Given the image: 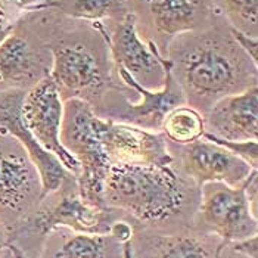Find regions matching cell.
Listing matches in <instances>:
<instances>
[{
  "mask_svg": "<svg viewBox=\"0 0 258 258\" xmlns=\"http://www.w3.org/2000/svg\"><path fill=\"white\" fill-rule=\"evenodd\" d=\"M154 30L162 37L194 31L207 20L205 0H139Z\"/></svg>",
  "mask_w": 258,
  "mask_h": 258,
  "instance_id": "9a60e30c",
  "label": "cell"
},
{
  "mask_svg": "<svg viewBox=\"0 0 258 258\" xmlns=\"http://www.w3.org/2000/svg\"><path fill=\"white\" fill-rule=\"evenodd\" d=\"M41 199L36 167L20 154L0 152V211L20 214Z\"/></svg>",
  "mask_w": 258,
  "mask_h": 258,
  "instance_id": "5bb4252c",
  "label": "cell"
},
{
  "mask_svg": "<svg viewBox=\"0 0 258 258\" xmlns=\"http://www.w3.org/2000/svg\"><path fill=\"white\" fill-rule=\"evenodd\" d=\"M96 133L111 165L132 164L167 167L173 162L167 139L161 132H151L98 117Z\"/></svg>",
  "mask_w": 258,
  "mask_h": 258,
  "instance_id": "ba28073f",
  "label": "cell"
},
{
  "mask_svg": "<svg viewBox=\"0 0 258 258\" xmlns=\"http://www.w3.org/2000/svg\"><path fill=\"white\" fill-rule=\"evenodd\" d=\"M204 139L214 142L220 146L226 148L236 157L242 158L245 162H248L254 170L258 168V140H242V142H230V140H223L210 135L204 133Z\"/></svg>",
  "mask_w": 258,
  "mask_h": 258,
  "instance_id": "7402d4cb",
  "label": "cell"
},
{
  "mask_svg": "<svg viewBox=\"0 0 258 258\" xmlns=\"http://www.w3.org/2000/svg\"><path fill=\"white\" fill-rule=\"evenodd\" d=\"M121 258H136V255H135V249H133V243H132V240L122 245Z\"/></svg>",
  "mask_w": 258,
  "mask_h": 258,
  "instance_id": "83f0119b",
  "label": "cell"
},
{
  "mask_svg": "<svg viewBox=\"0 0 258 258\" xmlns=\"http://www.w3.org/2000/svg\"><path fill=\"white\" fill-rule=\"evenodd\" d=\"M232 248L235 252H239L246 258H258V239L257 236H251V238L242 239L232 242Z\"/></svg>",
  "mask_w": 258,
  "mask_h": 258,
  "instance_id": "d4e9b609",
  "label": "cell"
},
{
  "mask_svg": "<svg viewBox=\"0 0 258 258\" xmlns=\"http://www.w3.org/2000/svg\"><path fill=\"white\" fill-rule=\"evenodd\" d=\"M238 53L220 43L204 40L183 52L179 59V71H173L183 89L186 102L208 111L216 102L246 90L257 84L243 59ZM173 68V67H171Z\"/></svg>",
  "mask_w": 258,
  "mask_h": 258,
  "instance_id": "7a4b0ae2",
  "label": "cell"
},
{
  "mask_svg": "<svg viewBox=\"0 0 258 258\" xmlns=\"http://www.w3.org/2000/svg\"><path fill=\"white\" fill-rule=\"evenodd\" d=\"M164 70H165V80L159 90H148L142 87L138 81L130 77V74L121 68H117L119 77L125 86L133 89L136 93L142 96V102L138 105H130L125 102L127 106H109V108H96L93 109L95 114L103 119L117 121L130 124L135 127H140L151 132H161L162 121L165 115L186 102V96L183 89L173 74L171 60L164 58Z\"/></svg>",
  "mask_w": 258,
  "mask_h": 258,
  "instance_id": "8992f818",
  "label": "cell"
},
{
  "mask_svg": "<svg viewBox=\"0 0 258 258\" xmlns=\"http://www.w3.org/2000/svg\"><path fill=\"white\" fill-rule=\"evenodd\" d=\"M24 95L25 90L22 89H8L0 92V133L14 136L24 146L27 157L39 173L41 199H44L59 190L70 173L62 167L59 159L40 146L27 128L22 119Z\"/></svg>",
  "mask_w": 258,
  "mask_h": 258,
  "instance_id": "30bf717a",
  "label": "cell"
},
{
  "mask_svg": "<svg viewBox=\"0 0 258 258\" xmlns=\"http://www.w3.org/2000/svg\"><path fill=\"white\" fill-rule=\"evenodd\" d=\"M46 77L41 62L30 43L18 34H8L0 41V86L8 89H30Z\"/></svg>",
  "mask_w": 258,
  "mask_h": 258,
  "instance_id": "2e32d148",
  "label": "cell"
},
{
  "mask_svg": "<svg viewBox=\"0 0 258 258\" xmlns=\"http://www.w3.org/2000/svg\"><path fill=\"white\" fill-rule=\"evenodd\" d=\"M8 236H6V230L3 226V221L0 220V255L5 249H8Z\"/></svg>",
  "mask_w": 258,
  "mask_h": 258,
  "instance_id": "4316f807",
  "label": "cell"
},
{
  "mask_svg": "<svg viewBox=\"0 0 258 258\" xmlns=\"http://www.w3.org/2000/svg\"><path fill=\"white\" fill-rule=\"evenodd\" d=\"M111 208L98 210L87 205L77 194H65L55 204H49L37 210L31 220V229L41 236L56 230L68 229L73 233L109 236L112 223L115 221Z\"/></svg>",
  "mask_w": 258,
  "mask_h": 258,
  "instance_id": "7c38bea8",
  "label": "cell"
},
{
  "mask_svg": "<svg viewBox=\"0 0 258 258\" xmlns=\"http://www.w3.org/2000/svg\"><path fill=\"white\" fill-rule=\"evenodd\" d=\"M106 207L145 223L176 219L187 202V186L170 167L114 164L105 184Z\"/></svg>",
  "mask_w": 258,
  "mask_h": 258,
  "instance_id": "6da1fadb",
  "label": "cell"
},
{
  "mask_svg": "<svg viewBox=\"0 0 258 258\" xmlns=\"http://www.w3.org/2000/svg\"><path fill=\"white\" fill-rule=\"evenodd\" d=\"M145 245L146 258H219L207 240L190 233L151 236Z\"/></svg>",
  "mask_w": 258,
  "mask_h": 258,
  "instance_id": "e0dca14e",
  "label": "cell"
},
{
  "mask_svg": "<svg viewBox=\"0 0 258 258\" xmlns=\"http://www.w3.org/2000/svg\"><path fill=\"white\" fill-rule=\"evenodd\" d=\"M62 100L83 99L92 103L100 99L106 86V73L99 56L83 43L58 44L52 47V70Z\"/></svg>",
  "mask_w": 258,
  "mask_h": 258,
  "instance_id": "52a82bcc",
  "label": "cell"
},
{
  "mask_svg": "<svg viewBox=\"0 0 258 258\" xmlns=\"http://www.w3.org/2000/svg\"><path fill=\"white\" fill-rule=\"evenodd\" d=\"M108 243L109 236L74 233L73 236L65 239L55 251L41 258H103ZM8 249L14 258H28L15 245L9 243Z\"/></svg>",
  "mask_w": 258,
  "mask_h": 258,
  "instance_id": "ffe728a7",
  "label": "cell"
},
{
  "mask_svg": "<svg viewBox=\"0 0 258 258\" xmlns=\"http://www.w3.org/2000/svg\"><path fill=\"white\" fill-rule=\"evenodd\" d=\"M183 170L199 187L205 183H223L239 187L257 171L226 148L204 138L184 146Z\"/></svg>",
  "mask_w": 258,
  "mask_h": 258,
  "instance_id": "8fae6325",
  "label": "cell"
},
{
  "mask_svg": "<svg viewBox=\"0 0 258 258\" xmlns=\"http://www.w3.org/2000/svg\"><path fill=\"white\" fill-rule=\"evenodd\" d=\"M22 119L40 146L55 155L62 167L77 177L80 171L79 162L60 142L63 100L49 76L25 90L22 100Z\"/></svg>",
  "mask_w": 258,
  "mask_h": 258,
  "instance_id": "5b68a950",
  "label": "cell"
},
{
  "mask_svg": "<svg viewBox=\"0 0 258 258\" xmlns=\"http://www.w3.org/2000/svg\"><path fill=\"white\" fill-rule=\"evenodd\" d=\"M246 183L239 187L223 183L201 186L199 216L204 226L221 239V248L236 240L257 236V216L246 197Z\"/></svg>",
  "mask_w": 258,
  "mask_h": 258,
  "instance_id": "277c9868",
  "label": "cell"
},
{
  "mask_svg": "<svg viewBox=\"0 0 258 258\" xmlns=\"http://www.w3.org/2000/svg\"><path fill=\"white\" fill-rule=\"evenodd\" d=\"M205 133L230 142L258 140V87L219 99L205 117Z\"/></svg>",
  "mask_w": 258,
  "mask_h": 258,
  "instance_id": "4fadbf2b",
  "label": "cell"
},
{
  "mask_svg": "<svg viewBox=\"0 0 258 258\" xmlns=\"http://www.w3.org/2000/svg\"><path fill=\"white\" fill-rule=\"evenodd\" d=\"M109 238L115 239L118 243H127L130 240H133V227L125 223V221H114L109 230Z\"/></svg>",
  "mask_w": 258,
  "mask_h": 258,
  "instance_id": "cb8c5ba5",
  "label": "cell"
},
{
  "mask_svg": "<svg viewBox=\"0 0 258 258\" xmlns=\"http://www.w3.org/2000/svg\"><path fill=\"white\" fill-rule=\"evenodd\" d=\"M232 31V37L235 40V43L238 44V47L248 56V59L251 60L255 67H258V41L257 37L248 36L242 31H239L236 28H230Z\"/></svg>",
  "mask_w": 258,
  "mask_h": 258,
  "instance_id": "603a6c76",
  "label": "cell"
},
{
  "mask_svg": "<svg viewBox=\"0 0 258 258\" xmlns=\"http://www.w3.org/2000/svg\"><path fill=\"white\" fill-rule=\"evenodd\" d=\"M34 9H56L77 20H119L127 14V3L125 0H43Z\"/></svg>",
  "mask_w": 258,
  "mask_h": 258,
  "instance_id": "ac0fdd59",
  "label": "cell"
},
{
  "mask_svg": "<svg viewBox=\"0 0 258 258\" xmlns=\"http://www.w3.org/2000/svg\"><path fill=\"white\" fill-rule=\"evenodd\" d=\"M11 2L21 9H34L43 0H11Z\"/></svg>",
  "mask_w": 258,
  "mask_h": 258,
  "instance_id": "484cf974",
  "label": "cell"
},
{
  "mask_svg": "<svg viewBox=\"0 0 258 258\" xmlns=\"http://www.w3.org/2000/svg\"><path fill=\"white\" fill-rule=\"evenodd\" d=\"M223 8L232 28L257 37L258 0H223Z\"/></svg>",
  "mask_w": 258,
  "mask_h": 258,
  "instance_id": "44dd1931",
  "label": "cell"
},
{
  "mask_svg": "<svg viewBox=\"0 0 258 258\" xmlns=\"http://www.w3.org/2000/svg\"><path fill=\"white\" fill-rule=\"evenodd\" d=\"M161 133L165 139L186 146L202 139L205 133V117L199 109L189 103H183L165 115L161 125Z\"/></svg>",
  "mask_w": 258,
  "mask_h": 258,
  "instance_id": "d6986e66",
  "label": "cell"
},
{
  "mask_svg": "<svg viewBox=\"0 0 258 258\" xmlns=\"http://www.w3.org/2000/svg\"><path fill=\"white\" fill-rule=\"evenodd\" d=\"M96 118L92 105L83 99L63 102L60 142L77 159L80 171L76 177L80 198L87 205L106 210L105 184L111 168L96 133Z\"/></svg>",
  "mask_w": 258,
  "mask_h": 258,
  "instance_id": "3957f363",
  "label": "cell"
},
{
  "mask_svg": "<svg viewBox=\"0 0 258 258\" xmlns=\"http://www.w3.org/2000/svg\"><path fill=\"white\" fill-rule=\"evenodd\" d=\"M108 43L117 68L127 71L132 79L148 90L162 87L165 80L164 56L155 43L146 44L140 39L133 14H125L117 20Z\"/></svg>",
  "mask_w": 258,
  "mask_h": 258,
  "instance_id": "9c48e42d",
  "label": "cell"
}]
</instances>
